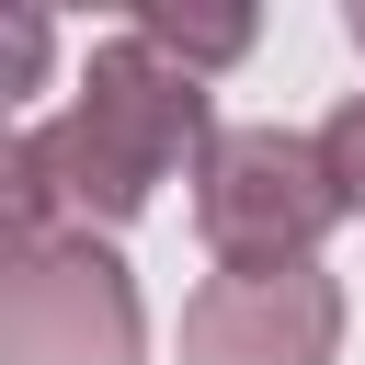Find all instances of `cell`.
I'll return each mask as SVG.
<instances>
[{"instance_id": "52a82bcc", "label": "cell", "mask_w": 365, "mask_h": 365, "mask_svg": "<svg viewBox=\"0 0 365 365\" xmlns=\"http://www.w3.org/2000/svg\"><path fill=\"white\" fill-rule=\"evenodd\" d=\"M11 80H46V23L11 11Z\"/></svg>"}, {"instance_id": "5b68a950", "label": "cell", "mask_w": 365, "mask_h": 365, "mask_svg": "<svg viewBox=\"0 0 365 365\" xmlns=\"http://www.w3.org/2000/svg\"><path fill=\"white\" fill-rule=\"evenodd\" d=\"M137 34H148L160 57H182L194 80H205V68H228V57H251V11H171V0H148V11H137Z\"/></svg>"}, {"instance_id": "8992f818", "label": "cell", "mask_w": 365, "mask_h": 365, "mask_svg": "<svg viewBox=\"0 0 365 365\" xmlns=\"http://www.w3.org/2000/svg\"><path fill=\"white\" fill-rule=\"evenodd\" d=\"M319 160H331V182H342V217H365V91L319 125Z\"/></svg>"}, {"instance_id": "7a4b0ae2", "label": "cell", "mask_w": 365, "mask_h": 365, "mask_svg": "<svg viewBox=\"0 0 365 365\" xmlns=\"http://www.w3.org/2000/svg\"><path fill=\"white\" fill-rule=\"evenodd\" d=\"M331 217H342V182L297 125H228L194 171V240L217 251V274H297L331 240Z\"/></svg>"}, {"instance_id": "6da1fadb", "label": "cell", "mask_w": 365, "mask_h": 365, "mask_svg": "<svg viewBox=\"0 0 365 365\" xmlns=\"http://www.w3.org/2000/svg\"><path fill=\"white\" fill-rule=\"evenodd\" d=\"M34 137H46V171H57V194H68V228H91V217L125 228V217L160 205L171 171H205L217 114H205V80L125 23V34L91 46V68L68 80V114L34 125Z\"/></svg>"}, {"instance_id": "ba28073f", "label": "cell", "mask_w": 365, "mask_h": 365, "mask_svg": "<svg viewBox=\"0 0 365 365\" xmlns=\"http://www.w3.org/2000/svg\"><path fill=\"white\" fill-rule=\"evenodd\" d=\"M354 46H365V0H354Z\"/></svg>"}, {"instance_id": "3957f363", "label": "cell", "mask_w": 365, "mask_h": 365, "mask_svg": "<svg viewBox=\"0 0 365 365\" xmlns=\"http://www.w3.org/2000/svg\"><path fill=\"white\" fill-rule=\"evenodd\" d=\"M148 308L114 240L57 228L34 251H0V365H137Z\"/></svg>"}, {"instance_id": "277c9868", "label": "cell", "mask_w": 365, "mask_h": 365, "mask_svg": "<svg viewBox=\"0 0 365 365\" xmlns=\"http://www.w3.org/2000/svg\"><path fill=\"white\" fill-rule=\"evenodd\" d=\"M331 354H342V285L319 262L217 274L182 297V365H331Z\"/></svg>"}]
</instances>
